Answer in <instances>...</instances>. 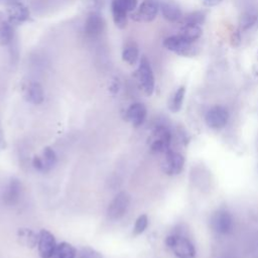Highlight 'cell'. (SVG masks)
I'll return each mask as SVG.
<instances>
[{
    "instance_id": "cell-17",
    "label": "cell",
    "mask_w": 258,
    "mask_h": 258,
    "mask_svg": "<svg viewBox=\"0 0 258 258\" xmlns=\"http://www.w3.org/2000/svg\"><path fill=\"white\" fill-rule=\"evenodd\" d=\"M147 110L142 103H133L126 111V119L134 126L139 127L146 119Z\"/></svg>"
},
{
    "instance_id": "cell-3",
    "label": "cell",
    "mask_w": 258,
    "mask_h": 258,
    "mask_svg": "<svg viewBox=\"0 0 258 258\" xmlns=\"http://www.w3.org/2000/svg\"><path fill=\"white\" fill-rule=\"evenodd\" d=\"M163 46L167 50L181 56H192L196 54V48L192 43L179 34L170 35L164 38Z\"/></svg>"
},
{
    "instance_id": "cell-22",
    "label": "cell",
    "mask_w": 258,
    "mask_h": 258,
    "mask_svg": "<svg viewBox=\"0 0 258 258\" xmlns=\"http://www.w3.org/2000/svg\"><path fill=\"white\" fill-rule=\"evenodd\" d=\"M18 242L29 248H33L38 243V234L28 228H20L17 231Z\"/></svg>"
},
{
    "instance_id": "cell-13",
    "label": "cell",
    "mask_w": 258,
    "mask_h": 258,
    "mask_svg": "<svg viewBox=\"0 0 258 258\" xmlns=\"http://www.w3.org/2000/svg\"><path fill=\"white\" fill-rule=\"evenodd\" d=\"M229 119V113L222 106L212 107L206 114V122L209 127L214 129L223 128Z\"/></svg>"
},
{
    "instance_id": "cell-19",
    "label": "cell",
    "mask_w": 258,
    "mask_h": 258,
    "mask_svg": "<svg viewBox=\"0 0 258 258\" xmlns=\"http://www.w3.org/2000/svg\"><path fill=\"white\" fill-rule=\"evenodd\" d=\"M14 39L13 25L3 14H0V45H9Z\"/></svg>"
},
{
    "instance_id": "cell-33",
    "label": "cell",
    "mask_w": 258,
    "mask_h": 258,
    "mask_svg": "<svg viewBox=\"0 0 258 258\" xmlns=\"http://www.w3.org/2000/svg\"><path fill=\"white\" fill-rule=\"evenodd\" d=\"M14 1H18V0H7L8 3H11V2H14Z\"/></svg>"
},
{
    "instance_id": "cell-20",
    "label": "cell",
    "mask_w": 258,
    "mask_h": 258,
    "mask_svg": "<svg viewBox=\"0 0 258 258\" xmlns=\"http://www.w3.org/2000/svg\"><path fill=\"white\" fill-rule=\"evenodd\" d=\"M122 59L130 66H134L139 61V47L135 41H130L125 44L122 50Z\"/></svg>"
},
{
    "instance_id": "cell-8",
    "label": "cell",
    "mask_w": 258,
    "mask_h": 258,
    "mask_svg": "<svg viewBox=\"0 0 258 258\" xmlns=\"http://www.w3.org/2000/svg\"><path fill=\"white\" fill-rule=\"evenodd\" d=\"M30 17L29 9L20 1L8 3L6 18L12 25H17L27 21Z\"/></svg>"
},
{
    "instance_id": "cell-4",
    "label": "cell",
    "mask_w": 258,
    "mask_h": 258,
    "mask_svg": "<svg viewBox=\"0 0 258 258\" xmlns=\"http://www.w3.org/2000/svg\"><path fill=\"white\" fill-rule=\"evenodd\" d=\"M158 11L159 2L157 0H144L131 14V18L137 22H150L155 19Z\"/></svg>"
},
{
    "instance_id": "cell-9",
    "label": "cell",
    "mask_w": 258,
    "mask_h": 258,
    "mask_svg": "<svg viewBox=\"0 0 258 258\" xmlns=\"http://www.w3.org/2000/svg\"><path fill=\"white\" fill-rule=\"evenodd\" d=\"M211 226L213 230L219 234H229L233 230L234 221L229 212L217 211L211 218Z\"/></svg>"
},
{
    "instance_id": "cell-12",
    "label": "cell",
    "mask_w": 258,
    "mask_h": 258,
    "mask_svg": "<svg viewBox=\"0 0 258 258\" xmlns=\"http://www.w3.org/2000/svg\"><path fill=\"white\" fill-rule=\"evenodd\" d=\"M56 163V155L54 150L46 146L43 148L41 156H34L32 159V165L33 167L41 172H47L49 171Z\"/></svg>"
},
{
    "instance_id": "cell-28",
    "label": "cell",
    "mask_w": 258,
    "mask_h": 258,
    "mask_svg": "<svg viewBox=\"0 0 258 258\" xmlns=\"http://www.w3.org/2000/svg\"><path fill=\"white\" fill-rule=\"evenodd\" d=\"M80 258H103L101 253L96 251L93 248L85 247L80 251Z\"/></svg>"
},
{
    "instance_id": "cell-31",
    "label": "cell",
    "mask_w": 258,
    "mask_h": 258,
    "mask_svg": "<svg viewBox=\"0 0 258 258\" xmlns=\"http://www.w3.org/2000/svg\"><path fill=\"white\" fill-rule=\"evenodd\" d=\"M241 41V37H240V33L238 31H234L232 33V36H231V42H232V45L233 46H237L239 45Z\"/></svg>"
},
{
    "instance_id": "cell-25",
    "label": "cell",
    "mask_w": 258,
    "mask_h": 258,
    "mask_svg": "<svg viewBox=\"0 0 258 258\" xmlns=\"http://www.w3.org/2000/svg\"><path fill=\"white\" fill-rule=\"evenodd\" d=\"M206 15L202 11H192L185 15H183V18L181 20V24L183 23H191V24H198L201 25L205 22Z\"/></svg>"
},
{
    "instance_id": "cell-6",
    "label": "cell",
    "mask_w": 258,
    "mask_h": 258,
    "mask_svg": "<svg viewBox=\"0 0 258 258\" xmlns=\"http://www.w3.org/2000/svg\"><path fill=\"white\" fill-rule=\"evenodd\" d=\"M171 142V134L164 126H157L152 132V141L150 148L153 152L165 153L167 152Z\"/></svg>"
},
{
    "instance_id": "cell-15",
    "label": "cell",
    "mask_w": 258,
    "mask_h": 258,
    "mask_svg": "<svg viewBox=\"0 0 258 258\" xmlns=\"http://www.w3.org/2000/svg\"><path fill=\"white\" fill-rule=\"evenodd\" d=\"M22 186L17 178H12L6 185L3 192V202L7 206L16 205L21 197Z\"/></svg>"
},
{
    "instance_id": "cell-26",
    "label": "cell",
    "mask_w": 258,
    "mask_h": 258,
    "mask_svg": "<svg viewBox=\"0 0 258 258\" xmlns=\"http://www.w3.org/2000/svg\"><path fill=\"white\" fill-rule=\"evenodd\" d=\"M258 20V15L253 12H246L240 18V27L243 30L249 29Z\"/></svg>"
},
{
    "instance_id": "cell-30",
    "label": "cell",
    "mask_w": 258,
    "mask_h": 258,
    "mask_svg": "<svg viewBox=\"0 0 258 258\" xmlns=\"http://www.w3.org/2000/svg\"><path fill=\"white\" fill-rule=\"evenodd\" d=\"M125 6L127 7L129 12H132L136 9L137 6V0H123Z\"/></svg>"
},
{
    "instance_id": "cell-10",
    "label": "cell",
    "mask_w": 258,
    "mask_h": 258,
    "mask_svg": "<svg viewBox=\"0 0 258 258\" xmlns=\"http://www.w3.org/2000/svg\"><path fill=\"white\" fill-rule=\"evenodd\" d=\"M184 164V158L183 156L175 151L168 150L164 153V158L162 161V170L169 175L178 174Z\"/></svg>"
},
{
    "instance_id": "cell-7",
    "label": "cell",
    "mask_w": 258,
    "mask_h": 258,
    "mask_svg": "<svg viewBox=\"0 0 258 258\" xmlns=\"http://www.w3.org/2000/svg\"><path fill=\"white\" fill-rule=\"evenodd\" d=\"M84 31L90 38H98L105 31V20L99 11H91L84 25Z\"/></svg>"
},
{
    "instance_id": "cell-29",
    "label": "cell",
    "mask_w": 258,
    "mask_h": 258,
    "mask_svg": "<svg viewBox=\"0 0 258 258\" xmlns=\"http://www.w3.org/2000/svg\"><path fill=\"white\" fill-rule=\"evenodd\" d=\"M89 4L92 11H99L104 5V0H89Z\"/></svg>"
},
{
    "instance_id": "cell-16",
    "label": "cell",
    "mask_w": 258,
    "mask_h": 258,
    "mask_svg": "<svg viewBox=\"0 0 258 258\" xmlns=\"http://www.w3.org/2000/svg\"><path fill=\"white\" fill-rule=\"evenodd\" d=\"M111 12L115 25L118 28H125L127 25L128 9L125 6L123 0H112L111 2Z\"/></svg>"
},
{
    "instance_id": "cell-11",
    "label": "cell",
    "mask_w": 258,
    "mask_h": 258,
    "mask_svg": "<svg viewBox=\"0 0 258 258\" xmlns=\"http://www.w3.org/2000/svg\"><path fill=\"white\" fill-rule=\"evenodd\" d=\"M37 247L41 258H51L56 248L54 236L47 230H41L38 234Z\"/></svg>"
},
{
    "instance_id": "cell-24",
    "label": "cell",
    "mask_w": 258,
    "mask_h": 258,
    "mask_svg": "<svg viewBox=\"0 0 258 258\" xmlns=\"http://www.w3.org/2000/svg\"><path fill=\"white\" fill-rule=\"evenodd\" d=\"M184 94H185V88L183 86L179 87L174 94L172 95L170 101H169V109L172 112H177L180 110L182 106V102L184 99Z\"/></svg>"
},
{
    "instance_id": "cell-5",
    "label": "cell",
    "mask_w": 258,
    "mask_h": 258,
    "mask_svg": "<svg viewBox=\"0 0 258 258\" xmlns=\"http://www.w3.org/2000/svg\"><path fill=\"white\" fill-rule=\"evenodd\" d=\"M130 197L126 191H121L115 196L107 209V215L110 220L121 219L128 210Z\"/></svg>"
},
{
    "instance_id": "cell-27",
    "label": "cell",
    "mask_w": 258,
    "mask_h": 258,
    "mask_svg": "<svg viewBox=\"0 0 258 258\" xmlns=\"http://www.w3.org/2000/svg\"><path fill=\"white\" fill-rule=\"evenodd\" d=\"M148 226V218L146 215H140L137 220L135 221V225H134V229H133V235L134 236H138L140 234H142L145 229Z\"/></svg>"
},
{
    "instance_id": "cell-14",
    "label": "cell",
    "mask_w": 258,
    "mask_h": 258,
    "mask_svg": "<svg viewBox=\"0 0 258 258\" xmlns=\"http://www.w3.org/2000/svg\"><path fill=\"white\" fill-rule=\"evenodd\" d=\"M159 10L164 19L172 23H180L183 14L177 4L172 1H162L159 3Z\"/></svg>"
},
{
    "instance_id": "cell-23",
    "label": "cell",
    "mask_w": 258,
    "mask_h": 258,
    "mask_svg": "<svg viewBox=\"0 0 258 258\" xmlns=\"http://www.w3.org/2000/svg\"><path fill=\"white\" fill-rule=\"evenodd\" d=\"M76 255L77 251L72 244L68 242H61L56 245L55 251L51 258H75Z\"/></svg>"
},
{
    "instance_id": "cell-32",
    "label": "cell",
    "mask_w": 258,
    "mask_h": 258,
    "mask_svg": "<svg viewBox=\"0 0 258 258\" xmlns=\"http://www.w3.org/2000/svg\"><path fill=\"white\" fill-rule=\"evenodd\" d=\"M203 4L207 7H214L219 5L223 0H202Z\"/></svg>"
},
{
    "instance_id": "cell-1",
    "label": "cell",
    "mask_w": 258,
    "mask_h": 258,
    "mask_svg": "<svg viewBox=\"0 0 258 258\" xmlns=\"http://www.w3.org/2000/svg\"><path fill=\"white\" fill-rule=\"evenodd\" d=\"M137 80L144 94L147 96H151L154 92L155 79L150 61L146 55H142L139 59V64L137 69Z\"/></svg>"
},
{
    "instance_id": "cell-2",
    "label": "cell",
    "mask_w": 258,
    "mask_h": 258,
    "mask_svg": "<svg viewBox=\"0 0 258 258\" xmlns=\"http://www.w3.org/2000/svg\"><path fill=\"white\" fill-rule=\"evenodd\" d=\"M165 244L178 258H195L196 249L192 243L185 237L170 235L166 237Z\"/></svg>"
},
{
    "instance_id": "cell-18",
    "label": "cell",
    "mask_w": 258,
    "mask_h": 258,
    "mask_svg": "<svg viewBox=\"0 0 258 258\" xmlns=\"http://www.w3.org/2000/svg\"><path fill=\"white\" fill-rule=\"evenodd\" d=\"M27 102L33 105H39L44 100V92L42 86L38 82H31L25 91L24 95Z\"/></svg>"
},
{
    "instance_id": "cell-21",
    "label": "cell",
    "mask_w": 258,
    "mask_h": 258,
    "mask_svg": "<svg viewBox=\"0 0 258 258\" xmlns=\"http://www.w3.org/2000/svg\"><path fill=\"white\" fill-rule=\"evenodd\" d=\"M179 35H181L183 38H185L187 41L194 43L196 40H198L202 34L203 30L201 25L198 24H191V23H183L179 30Z\"/></svg>"
}]
</instances>
